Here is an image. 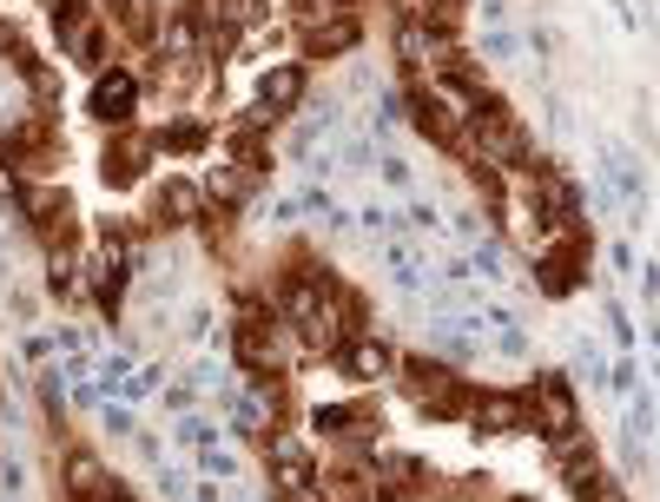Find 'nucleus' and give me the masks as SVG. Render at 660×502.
<instances>
[{"mask_svg": "<svg viewBox=\"0 0 660 502\" xmlns=\"http://www.w3.org/2000/svg\"><path fill=\"white\" fill-rule=\"evenodd\" d=\"M429 423H449V417H469L475 410V384H462V371L436 351H403L397 377H390Z\"/></svg>", "mask_w": 660, "mask_h": 502, "instance_id": "obj_1", "label": "nucleus"}, {"mask_svg": "<svg viewBox=\"0 0 660 502\" xmlns=\"http://www.w3.org/2000/svg\"><path fill=\"white\" fill-rule=\"evenodd\" d=\"M304 430L323 456H370L384 443V410H370L364 397H338V404H310Z\"/></svg>", "mask_w": 660, "mask_h": 502, "instance_id": "obj_2", "label": "nucleus"}, {"mask_svg": "<svg viewBox=\"0 0 660 502\" xmlns=\"http://www.w3.org/2000/svg\"><path fill=\"white\" fill-rule=\"evenodd\" d=\"M14 219H21V232H34L40 252H73L80 245V206L60 179H27Z\"/></svg>", "mask_w": 660, "mask_h": 502, "instance_id": "obj_3", "label": "nucleus"}, {"mask_svg": "<svg viewBox=\"0 0 660 502\" xmlns=\"http://www.w3.org/2000/svg\"><path fill=\"white\" fill-rule=\"evenodd\" d=\"M264 482H271V502H330L323 495V450L291 430L264 443Z\"/></svg>", "mask_w": 660, "mask_h": 502, "instance_id": "obj_4", "label": "nucleus"}, {"mask_svg": "<svg viewBox=\"0 0 660 502\" xmlns=\"http://www.w3.org/2000/svg\"><path fill=\"white\" fill-rule=\"evenodd\" d=\"M581 430H588V417H581V397L568 390V377L542 371V377L529 384V436H542V450H562V443L581 436Z\"/></svg>", "mask_w": 660, "mask_h": 502, "instance_id": "obj_5", "label": "nucleus"}, {"mask_svg": "<svg viewBox=\"0 0 660 502\" xmlns=\"http://www.w3.org/2000/svg\"><path fill=\"white\" fill-rule=\"evenodd\" d=\"M54 482H60V502H113L119 495L113 463L93 443H80V436L54 443Z\"/></svg>", "mask_w": 660, "mask_h": 502, "instance_id": "obj_6", "label": "nucleus"}, {"mask_svg": "<svg viewBox=\"0 0 660 502\" xmlns=\"http://www.w3.org/2000/svg\"><path fill=\"white\" fill-rule=\"evenodd\" d=\"M152 159H158L152 132H139V126L106 132V145H99V186H106V192H132V186H145Z\"/></svg>", "mask_w": 660, "mask_h": 502, "instance_id": "obj_7", "label": "nucleus"}, {"mask_svg": "<svg viewBox=\"0 0 660 502\" xmlns=\"http://www.w3.org/2000/svg\"><path fill=\"white\" fill-rule=\"evenodd\" d=\"M139 106H145V80H139L132 67H106V73L93 80V93H86V113H93L106 132L139 126Z\"/></svg>", "mask_w": 660, "mask_h": 502, "instance_id": "obj_8", "label": "nucleus"}, {"mask_svg": "<svg viewBox=\"0 0 660 502\" xmlns=\"http://www.w3.org/2000/svg\"><path fill=\"white\" fill-rule=\"evenodd\" d=\"M330 132H344V100H338V93H310V100L297 106V119L284 126V159L310 165Z\"/></svg>", "mask_w": 660, "mask_h": 502, "instance_id": "obj_9", "label": "nucleus"}, {"mask_svg": "<svg viewBox=\"0 0 660 502\" xmlns=\"http://www.w3.org/2000/svg\"><path fill=\"white\" fill-rule=\"evenodd\" d=\"M205 219V192H199V179H152V192H145V232H186V225H199Z\"/></svg>", "mask_w": 660, "mask_h": 502, "instance_id": "obj_10", "label": "nucleus"}, {"mask_svg": "<svg viewBox=\"0 0 660 502\" xmlns=\"http://www.w3.org/2000/svg\"><path fill=\"white\" fill-rule=\"evenodd\" d=\"M99 14H106V27L119 34V47H132V54H158V34H165V0H99Z\"/></svg>", "mask_w": 660, "mask_h": 502, "instance_id": "obj_11", "label": "nucleus"}, {"mask_svg": "<svg viewBox=\"0 0 660 502\" xmlns=\"http://www.w3.org/2000/svg\"><path fill=\"white\" fill-rule=\"evenodd\" d=\"M338 364L351 384H384V377H397V364H403V351L384 338V330H364V338H351V345H338Z\"/></svg>", "mask_w": 660, "mask_h": 502, "instance_id": "obj_12", "label": "nucleus"}, {"mask_svg": "<svg viewBox=\"0 0 660 502\" xmlns=\"http://www.w3.org/2000/svg\"><path fill=\"white\" fill-rule=\"evenodd\" d=\"M357 47H364V14H357V8L338 14V21L297 27V54H304V67H310V60H351Z\"/></svg>", "mask_w": 660, "mask_h": 502, "instance_id": "obj_13", "label": "nucleus"}, {"mask_svg": "<svg viewBox=\"0 0 660 502\" xmlns=\"http://www.w3.org/2000/svg\"><path fill=\"white\" fill-rule=\"evenodd\" d=\"M152 145H158V159H199V152H219V132L205 113H165L152 126Z\"/></svg>", "mask_w": 660, "mask_h": 502, "instance_id": "obj_14", "label": "nucleus"}, {"mask_svg": "<svg viewBox=\"0 0 660 502\" xmlns=\"http://www.w3.org/2000/svg\"><path fill=\"white\" fill-rule=\"evenodd\" d=\"M377 265H384L390 284L410 291V297H429V291H436V258H429L423 245H410V238H384V245H377Z\"/></svg>", "mask_w": 660, "mask_h": 502, "instance_id": "obj_15", "label": "nucleus"}, {"mask_svg": "<svg viewBox=\"0 0 660 502\" xmlns=\"http://www.w3.org/2000/svg\"><path fill=\"white\" fill-rule=\"evenodd\" d=\"M219 159H232V165H245V173L271 179V165H278V132L245 126V119H225V132H219Z\"/></svg>", "mask_w": 660, "mask_h": 502, "instance_id": "obj_16", "label": "nucleus"}, {"mask_svg": "<svg viewBox=\"0 0 660 502\" xmlns=\"http://www.w3.org/2000/svg\"><path fill=\"white\" fill-rule=\"evenodd\" d=\"M199 192H205V206H212V212L238 219L251 199H264V179H258V173H245V165H232V159H219L212 173H205V186H199Z\"/></svg>", "mask_w": 660, "mask_h": 502, "instance_id": "obj_17", "label": "nucleus"}, {"mask_svg": "<svg viewBox=\"0 0 660 502\" xmlns=\"http://www.w3.org/2000/svg\"><path fill=\"white\" fill-rule=\"evenodd\" d=\"M469 423H475V436H509V430H529V390H475Z\"/></svg>", "mask_w": 660, "mask_h": 502, "instance_id": "obj_18", "label": "nucleus"}, {"mask_svg": "<svg viewBox=\"0 0 660 502\" xmlns=\"http://www.w3.org/2000/svg\"><path fill=\"white\" fill-rule=\"evenodd\" d=\"M119 54H126V47H119V34H113V27H106V14H99V27H86V34L67 47V67H73V73H86V80H99L106 67H119Z\"/></svg>", "mask_w": 660, "mask_h": 502, "instance_id": "obj_19", "label": "nucleus"}, {"mask_svg": "<svg viewBox=\"0 0 660 502\" xmlns=\"http://www.w3.org/2000/svg\"><path fill=\"white\" fill-rule=\"evenodd\" d=\"M555 476L568 482V495H575V489H588V482L601 476V450H594V436H588V430H581V436H568V443L555 450Z\"/></svg>", "mask_w": 660, "mask_h": 502, "instance_id": "obj_20", "label": "nucleus"}, {"mask_svg": "<svg viewBox=\"0 0 660 502\" xmlns=\"http://www.w3.org/2000/svg\"><path fill=\"white\" fill-rule=\"evenodd\" d=\"M47 21H54V40L67 54L86 27H99V0H47Z\"/></svg>", "mask_w": 660, "mask_h": 502, "instance_id": "obj_21", "label": "nucleus"}, {"mask_svg": "<svg viewBox=\"0 0 660 502\" xmlns=\"http://www.w3.org/2000/svg\"><path fill=\"white\" fill-rule=\"evenodd\" d=\"M568 364H575V377H581V384H594V397L614 384V364H608V351H601L594 338H568Z\"/></svg>", "mask_w": 660, "mask_h": 502, "instance_id": "obj_22", "label": "nucleus"}, {"mask_svg": "<svg viewBox=\"0 0 660 502\" xmlns=\"http://www.w3.org/2000/svg\"><path fill=\"white\" fill-rule=\"evenodd\" d=\"M462 265H469L475 278H488V284H495V278L509 271V245H503V238L488 232V238H475V245H469V258H462Z\"/></svg>", "mask_w": 660, "mask_h": 502, "instance_id": "obj_23", "label": "nucleus"}, {"mask_svg": "<svg viewBox=\"0 0 660 502\" xmlns=\"http://www.w3.org/2000/svg\"><path fill=\"white\" fill-rule=\"evenodd\" d=\"M132 371H139V358H132V351H106V358H93V384H99V390H113V397L126 390V377H132Z\"/></svg>", "mask_w": 660, "mask_h": 502, "instance_id": "obj_24", "label": "nucleus"}, {"mask_svg": "<svg viewBox=\"0 0 660 502\" xmlns=\"http://www.w3.org/2000/svg\"><path fill=\"white\" fill-rule=\"evenodd\" d=\"M173 443H186V450H212V443H219V423H212L205 410H186V417H173Z\"/></svg>", "mask_w": 660, "mask_h": 502, "instance_id": "obj_25", "label": "nucleus"}, {"mask_svg": "<svg viewBox=\"0 0 660 502\" xmlns=\"http://www.w3.org/2000/svg\"><path fill=\"white\" fill-rule=\"evenodd\" d=\"M390 126H410V100H403V86H390V93L370 100V132H390Z\"/></svg>", "mask_w": 660, "mask_h": 502, "instance_id": "obj_26", "label": "nucleus"}, {"mask_svg": "<svg viewBox=\"0 0 660 502\" xmlns=\"http://www.w3.org/2000/svg\"><path fill=\"white\" fill-rule=\"evenodd\" d=\"M152 482H158V495H165V502H199V482H192L179 463H158V469H152Z\"/></svg>", "mask_w": 660, "mask_h": 502, "instance_id": "obj_27", "label": "nucleus"}, {"mask_svg": "<svg viewBox=\"0 0 660 502\" xmlns=\"http://www.w3.org/2000/svg\"><path fill=\"white\" fill-rule=\"evenodd\" d=\"M99 423H106V436H119V443H132V430H139V417H132L126 397H106V404H99Z\"/></svg>", "mask_w": 660, "mask_h": 502, "instance_id": "obj_28", "label": "nucleus"}, {"mask_svg": "<svg viewBox=\"0 0 660 502\" xmlns=\"http://www.w3.org/2000/svg\"><path fill=\"white\" fill-rule=\"evenodd\" d=\"M199 469L212 476V482H238V450H225V443H212V450H199Z\"/></svg>", "mask_w": 660, "mask_h": 502, "instance_id": "obj_29", "label": "nucleus"}, {"mask_svg": "<svg viewBox=\"0 0 660 502\" xmlns=\"http://www.w3.org/2000/svg\"><path fill=\"white\" fill-rule=\"evenodd\" d=\"M377 179H384L390 192H410V186H416V173H410L403 152H377Z\"/></svg>", "mask_w": 660, "mask_h": 502, "instance_id": "obj_30", "label": "nucleus"}, {"mask_svg": "<svg viewBox=\"0 0 660 502\" xmlns=\"http://www.w3.org/2000/svg\"><path fill=\"white\" fill-rule=\"evenodd\" d=\"M297 212H304V219H330V225H344V212H338V199H330L323 186H304V192H297Z\"/></svg>", "mask_w": 660, "mask_h": 502, "instance_id": "obj_31", "label": "nucleus"}, {"mask_svg": "<svg viewBox=\"0 0 660 502\" xmlns=\"http://www.w3.org/2000/svg\"><path fill=\"white\" fill-rule=\"evenodd\" d=\"M158 390H165V371H158V364H145V371H132V377H126V390H119V397H126V404H145V397H158Z\"/></svg>", "mask_w": 660, "mask_h": 502, "instance_id": "obj_32", "label": "nucleus"}, {"mask_svg": "<svg viewBox=\"0 0 660 502\" xmlns=\"http://www.w3.org/2000/svg\"><path fill=\"white\" fill-rule=\"evenodd\" d=\"M475 60H516V34H509V27H482Z\"/></svg>", "mask_w": 660, "mask_h": 502, "instance_id": "obj_33", "label": "nucleus"}, {"mask_svg": "<svg viewBox=\"0 0 660 502\" xmlns=\"http://www.w3.org/2000/svg\"><path fill=\"white\" fill-rule=\"evenodd\" d=\"M0 311L21 317V324H34V317H40V297H34L27 284H8V291H0Z\"/></svg>", "mask_w": 660, "mask_h": 502, "instance_id": "obj_34", "label": "nucleus"}, {"mask_svg": "<svg viewBox=\"0 0 660 502\" xmlns=\"http://www.w3.org/2000/svg\"><path fill=\"white\" fill-rule=\"evenodd\" d=\"M158 404H165V417H186V410H199V390H192L186 377H173V384L158 390Z\"/></svg>", "mask_w": 660, "mask_h": 502, "instance_id": "obj_35", "label": "nucleus"}, {"mask_svg": "<svg viewBox=\"0 0 660 502\" xmlns=\"http://www.w3.org/2000/svg\"><path fill=\"white\" fill-rule=\"evenodd\" d=\"M357 225H364V232H377V238H397V232H403V219H397L390 206H364V212H357Z\"/></svg>", "mask_w": 660, "mask_h": 502, "instance_id": "obj_36", "label": "nucleus"}, {"mask_svg": "<svg viewBox=\"0 0 660 502\" xmlns=\"http://www.w3.org/2000/svg\"><path fill=\"white\" fill-rule=\"evenodd\" d=\"M601 317H608V338L621 351H634V317H627V304H601Z\"/></svg>", "mask_w": 660, "mask_h": 502, "instance_id": "obj_37", "label": "nucleus"}, {"mask_svg": "<svg viewBox=\"0 0 660 502\" xmlns=\"http://www.w3.org/2000/svg\"><path fill=\"white\" fill-rule=\"evenodd\" d=\"M575 502H627V489H621V482H614V476L601 469V476H594L588 489H575Z\"/></svg>", "mask_w": 660, "mask_h": 502, "instance_id": "obj_38", "label": "nucleus"}, {"mask_svg": "<svg viewBox=\"0 0 660 502\" xmlns=\"http://www.w3.org/2000/svg\"><path fill=\"white\" fill-rule=\"evenodd\" d=\"M54 358V330H34V338H21V364H47Z\"/></svg>", "mask_w": 660, "mask_h": 502, "instance_id": "obj_39", "label": "nucleus"}, {"mask_svg": "<svg viewBox=\"0 0 660 502\" xmlns=\"http://www.w3.org/2000/svg\"><path fill=\"white\" fill-rule=\"evenodd\" d=\"M264 219H271V225H297L304 212H297V199H264Z\"/></svg>", "mask_w": 660, "mask_h": 502, "instance_id": "obj_40", "label": "nucleus"}, {"mask_svg": "<svg viewBox=\"0 0 660 502\" xmlns=\"http://www.w3.org/2000/svg\"><path fill=\"white\" fill-rule=\"evenodd\" d=\"M132 450H139V456H145V463H152V469H158V463H165V443H158V436H152V430H132Z\"/></svg>", "mask_w": 660, "mask_h": 502, "instance_id": "obj_41", "label": "nucleus"}, {"mask_svg": "<svg viewBox=\"0 0 660 502\" xmlns=\"http://www.w3.org/2000/svg\"><path fill=\"white\" fill-rule=\"evenodd\" d=\"M21 47H27V34H21V27H14V21H0V60H14V54H21Z\"/></svg>", "mask_w": 660, "mask_h": 502, "instance_id": "obj_42", "label": "nucleus"}, {"mask_svg": "<svg viewBox=\"0 0 660 502\" xmlns=\"http://www.w3.org/2000/svg\"><path fill=\"white\" fill-rule=\"evenodd\" d=\"M21 482H27L21 463H0V495H21Z\"/></svg>", "mask_w": 660, "mask_h": 502, "instance_id": "obj_43", "label": "nucleus"}, {"mask_svg": "<svg viewBox=\"0 0 660 502\" xmlns=\"http://www.w3.org/2000/svg\"><path fill=\"white\" fill-rule=\"evenodd\" d=\"M608 265H614V271H640V265H634V245H627V238H621V245H608Z\"/></svg>", "mask_w": 660, "mask_h": 502, "instance_id": "obj_44", "label": "nucleus"}, {"mask_svg": "<svg viewBox=\"0 0 660 502\" xmlns=\"http://www.w3.org/2000/svg\"><path fill=\"white\" fill-rule=\"evenodd\" d=\"M634 278H640V291H647V304H653V297H660V265H640Z\"/></svg>", "mask_w": 660, "mask_h": 502, "instance_id": "obj_45", "label": "nucleus"}, {"mask_svg": "<svg viewBox=\"0 0 660 502\" xmlns=\"http://www.w3.org/2000/svg\"><path fill=\"white\" fill-rule=\"evenodd\" d=\"M647 338H653V345H660V317H647Z\"/></svg>", "mask_w": 660, "mask_h": 502, "instance_id": "obj_46", "label": "nucleus"}]
</instances>
